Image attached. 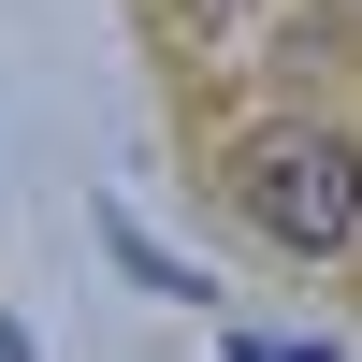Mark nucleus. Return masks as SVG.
Instances as JSON below:
<instances>
[{"mask_svg":"<svg viewBox=\"0 0 362 362\" xmlns=\"http://www.w3.org/2000/svg\"><path fill=\"white\" fill-rule=\"evenodd\" d=\"M232 362H334V334H232Z\"/></svg>","mask_w":362,"mask_h":362,"instance_id":"nucleus-2","label":"nucleus"},{"mask_svg":"<svg viewBox=\"0 0 362 362\" xmlns=\"http://www.w3.org/2000/svg\"><path fill=\"white\" fill-rule=\"evenodd\" d=\"M232 189H247V218L276 232L290 261H319V247H348L362 232V160L334 131H276V145H247V174H232Z\"/></svg>","mask_w":362,"mask_h":362,"instance_id":"nucleus-1","label":"nucleus"},{"mask_svg":"<svg viewBox=\"0 0 362 362\" xmlns=\"http://www.w3.org/2000/svg\"><path fill=\"white\" fill-rule=\"evenodd\" d=\"M0 362H29V334H15V319H0Z\"/></svg>","mask_w":362,"mask_h":362,"instance_id":"nucleus-3","label":"nucleus"}]
</instances>
